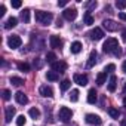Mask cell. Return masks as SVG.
Wrapping results in <instances>:
<instances>
[{
	"mask_svg": "<svg viewBox=\"0 0 126 126\" xmlns=\"http://www.w3.org/2000/svg\"><path fill=\"white\" fill-rule=\"evenodd\" d=\"M21 45H22V40H21V37L16 36V34H12V36L8 39V46H9L11 49H18Z\"/></svg>",
	"mask_w": 126,
	"mask_h": 126,
	"instance_id": "obj_4",
	"label": "cell"
},
{
	"mask_svg": "<svg viewBox=\"0 0 126 126\" xmlns=\"http://www.w3.org/2000/svg\"><path fill=\"white\" fill-rule=\"evenodd\" d=\"M5 12H6V6H5V5H2V6H0V16H3V15H5Z\"/></svg>",
	"mask_w": 126,
	"mask_h": 126,
	"instance_id": "obj_37",
	"label": "cell"
},
{
	"mask_svg": "<svg viewBox=\"0 0 126 126\" xmlns=\"http://www.w3.org/2000/svg\"><path fill=\"white\" fill-rule=\"evenodd\" d=\"M16 24H18V19H16L15 16H11V18H8V21L5 22V28H6V30H11V28L16 27Z\"/></svg>",
	"mask_w": 126,
	"mask_h": 126,
	"instance_id": "obj_16",
	"label": "cell"
},
{
	"mask_svg": "<svg viewBox=\"0 0 126 126\" xmlns=\"http://www.w3.org/2000/svg\"><path fill=\"white\" fill-rule=\"evenodd\" d=\"M58 116H59V119H61L62 122H68V120H71V117H73V111H71L68 107H61Z\"/></svg>",
	"mask_w": 126,
	"mask_h": 126,
	"instance_id": "obj_3",
	"label": "cell"
},
{
	"mask_svg": "<svg viewBox=\"0 0 126 126\" xmlns=\"http://www.w3.org/2000/svg\"><path fill=\"white\" fill-rule=\"evenodd\" d=\"M55 59H56V55H55L53 52H49V53L46 55V61L49 62V64H53V62H56Z\"/></svg>",
	"mask_w": 126,
	"mask_h": 126,
	"instance_id": "obj_29",
	"label": "cell"
},
{
	"mask_svg": "<svg viewBox=\"0 0 126 126\" xmlns=\"http://www.w3.org/2000/svg\"><path fill=\"white\" fill-rule=\"evenodd\" d=\"M2 95H3V99H5V101H9V99H11V91H9V89H3Z\"/></svg>",
	"mask_w": 126,
	"mask_h": 126,
	"instance_id": "obj_32",
	"label": "cell"
},
{
	"mask_svg": "<svg viewBox=\"0 0 126 126\" xmlns=\"http://www.w3.org/2000/svg\"><path fill=\"white\" fill-rule=\"evenodd\" d=\"M123 104H125V107H126V96L123 98Z\"/></svg>",
	"mask_w": 126,
	"mask_h": 126,
	"instance_id": "obj_45",
	"label": "cell"
},
{
	"mask_svg": "<svg viewBox=\"0 0 126 126\" xmlns=\"http://www.w3.org/2000/svg\"><path fill=\"white\" fill-rule=\"evenodd\" d=\"M49 43H50V47H53V49H59L62 46V40L58 36H50L49 37Z\"/></svg>",
	"mask_w": 126,
	"mask_h": 126,
	"instance_id": "obj_12",
	"label": "cell"
},
{
	"mask_svg": "<svg viewBox=\"0 0 126 126\" xmlns=\"http://www.w3.org/2000/svg\"><path fill=\"white\" fill-rule=\"evenodd\" d=\"M122 126H126V119H123V120H122Z\"/></svg>",
	"mask_w": 126,
	"mask_h": 126,
	"instance_id": "obj_43",
	"label": "cell"
},
{
	"mask_svg": "<svg viewBox=\"0 0 126 126\" xmlns=\"http://www.w3.org/2000/svg\"><path fill=\"white\" fill-rule=\"evenodd\" d=\"M53 19V15L49 12H43V11H37L36 12V21L42 25H49Z\"/></svg>",
	"mask_w": 126,
	"mask_h": 126,
	"instance_id": "obj_2",
	"label": "cell"
},
{
	"mask_svg": "<svg viewBox=\"0 0 126 126\" xmlns=\"http://www.w3.org/2000/svg\"><path fill=\"white\" fill-rule=\"evenodd\" d=\"M114 68H116L114 64H108V65L105 67V73H111V71H114Z\"/></svg>",
	"mask_w": 126,
	"mask_h": 126,
	"instance_id": "obj_35",
	"label": "cell"
},
{
	"mask_svg": "<svg viewBox=\"0 0 126 126\" xmlns=\"http://www.w3.org/2000/svg\"><path fill=\"white\" fill-rule=\"evenodd\" d=\"M116 6H117L119 9H125V8H126V0H120V2L117 0V2H116Z\"/></svg>",
	"mask_w": 126,
	"mask_h": 126,
	"instance_id": "obj_33",
	"label": "cell"
},
{
	"mask_svg": "<svg viewBox=\"0 0 126 126\" xmlns=\"http://www.w3.org/2000/svg\"><path fill=\"white\" fill-rule=\"evenodd\" d=\"M105 80H107V73H105V71H102V73H99V74L96 76V83H98L99 86H102V85L105 83Z\"/></svg>",
	"mask_w": 126,
	"mask_h": 126,
	"instance_id": "obj_21",
	"label": "cell"
},
{
	"mask_svg": "<svg viewBox=\"0 0 126 126\" xmlns=\"http://www.w3.org/2000/svg\"><path fill=\"white\" fill-rule=\"evenodd\" d=\"M85 8H88V9H92V8H96V2H91V3H85Z\"/></svg>",
	"mask_w": 126,
	"mask_h": 126,
	"instance_id": "obj_36",
	"label": "cell"
},
{
	"mask_svg": "<svg viewBox=\"0 0 126 126\" xmlns=\"http://www.w3.org/2000/svg\"><path fill=\"white\" fill-rule=\"evenodd\" d=\"M96 56H98L96 50H91L89 58H88V62H86V67H88V68H92V67L96 64Z\"/></svg>",
	"mask_w": 126,
	"mask_h": 126,
	"instance_id": "obj_11",
	"label": "cell"
},
{
	"mask_svg": "<svg viewBox=\"0 0 126 126\" xmlns=\"http://www.w3.org/2000/svg\"><path fill=\"white\" fill-rule=\"evenodd\" d=\"M116 86H117V77L116 76H111L110 80H108V91L110 92H114L116 91Z\"/></svg>",
	"mask_w": 126,
	"mask_h": 126,
	"instance_id": "obj_18",
	"label": "cell"
},
{
	"mask_svg": "<svg viewBox=\"0 0 126 126\" xmlns=\"http://www.w3.org/2000/svg\"><path fill=\"white\" fill-rule=\"evenodd\" d=\"M18 68H19L21 71H30V65L27 64V62H19V64H18Z\"/></svg>",
	"mask_w": 126,
	"mask_h": 126,
	"instance_id": "obj_31",
	"label": "cell"
},
{
	"mask_svg": "<svg viewBox=\"0 0 126 126\" xmlns=\"http://www.w3.org/2000/svg\"><path fill=\"white\" fill-rule=\"evenodd\" d=\"M15 116V107H6V111H5V120L6 123H9Z\"/></svg>",
	"mask_w": 126,
	"mask_h": 126,
	"instance_id": "obj_15",
	"label": "cell"
},
{
	"mask_svg": "<svg viewBox=\"0 0 126 126\" xmlns=\"http://www.w3.org/2000/svg\"><path fill=\"white\" fill-rule=\"evenodd\" d=\"M102 49H104L105 53H113L114 56H120V55H122V49H120V46H119V42H117V39H114V37H108V39L104 42Z\"/></svg>",
	"mask_w": 126,
	"mask_h": 126,
	"instance_id": "obj_1",
	"label": "cell"
},
{
	"mask_svg": "<svg viewBox=\"0 0 126 126\" xmlns=\"http://www.w3.org/2000/svg\"><path fill=\"white\" fill-rule=\"evenodd\" d=\"M67 5V0H61V2H58V6H61V8H64Z\"/></svg>",
	"mask_w": 126,
	"mask_h": 126,
	"instance_id": "obj_38",
	"label": "cell"
},
{
	"mask_svg": "<svg viewBox=\"0 0 126 126\" xmlns=\"http://www.w3.org/2000/svg\"><path fill=\"white\" fill-rule=\"evenodd\" d=\"M39 92H40V95H42V96H45V98H52V96H53V91H52V88H50V86H47V85L40 86Z\"/></svg>",
	"mask_w": 126,
	"mask_h": 126,
	"instance_id": "obj_8",
	"label": "cell"
},
{
	"mask_svg": "<svg viewBox=\"0 0 126 126\" xmlns=\"http://www.w3.org/2000/svg\"><path fill=\"white\" fill-rule=\"evenodd\" d=\"M108 114H110L113 119H119V116H120V111H119L117 108H114V107H110V108H108Z\"/></svg>",
	"mask_w": 126,
	"mask_h": 126,
	"instance_id": "obj_25",
	"label": "cell"
},
{
	"mask_svg": "<svg viewBox=\"0 0 126 126\" xmlns=\"http://www.w3.org/2000/svg\"><path fill=\"white\" fill-rule=\"evenodd\" d=\"M28 114L33 117V119H39L40 117V111H39V108H36V107H33V108H30V111H28Z\"/></svg>",
	"mask_w": 126,
	"mask_h": 126,
	"instance_id": "obj_27",
	"label": "cell"
},
{
	"mask_svg": "<svg viewBox=\"0 0 126 126\" xmlns=\"http://www.w3.org/2000/svg\"><path fill=\"white\" fill-rule=\"evenodd\" d=\"M119 18L123 19V21H126V14H125V12H120V14H119Z\"/></svg>",
	"mask_w": 126,
	"mask_h": 126,
	"instance_id": "obj_39",
	"label": "cell"
},
{
	"mask_svg": "<svg viewBox=\"0 0 126 126\" xmlns=\"http://www.w3.org/2000/svg\"><path fill=\"white\" fill-rule=\"evenodd\" d=\"M62 16L65 19H68V21H74L77 18V9L76 8H68V9H65L62 12Z\"/></svg>",
	"mask_w": 126,
	"mask_h": 126,
	"instance_id": "obj_5",
	"label": "cell"
},
{
	"mask_svg": "<svg viewBox=\"0 0 126 126\" xmlns=\"http://www.w3.org/2000/svg\"><path fill=\"white\" fill-rule=\"evenodd\" d=\"M73 80H74V83H77L79 86H86L88 85V76L86 74H74L73 76Z\"/></svg>",
	"mask_w": 126,
	"mask_h": 126,
	"instance_id": "obj_7",
	"label": "cell"
},
{
	"mask_svg": "<svg viewBox=\"0 0 126 126\" xmlns=\"http://www.w3.org/2000/svg\"><path fill=\"white\" fill-rule=\"evenodd\" d=\"M52 70L56 71V73H64L67 70V62H64V61H56V62H53V64H52Z\"/></svg>",
	"mask_w": 126,
	"mask_h": 126,
	"instance_id": "obj_6",
	"label": "cell"
},
{
	"mask_svg": "<svg viewBox=\"0 0 126 126\" xmlns=\"http://www.w3.org/2000/svg\"><path fill=\"white\" fill-rule=\"evenodd\" d=\"M70 50H71V53H79V52L82 50V43H80V42H73Z\"/></svg>",
	"mask_w": 126,
	"mask_h": 126,
	"instance_id": "obj_19",
	"label": "cell"
},
{
	"mask_svg": "<svg viewBox=\"0 0 126 126\" xmlns=\"http://www.w3.org/2000/svg\"><path fill=\"white\" fill-rule=\"evenodd\" d=\"M21 19L27 24V22H30V9H24L22 12H21Z\"/></svg>",
	"mask_w": 126,
	"mask_h": 126,
	"instance_id": "obj_23",
	"label": "cell"
},
{
	"mask_svg": "<svg viewBox=\"0 0 126 126\" xmlns=\"http://www.w3.org/2000/svg\"><path fill=\"white\" fill-rule=\"evenodd\" d=\"M86 122L91 123V125H101V117L96 116V114H86Z\"/></svg>",
	"mask_w": 126,
	"mask_h": 126,
	"instance_id": "obj_14",
	"label": "cell"
},
{
	"mask_svg": "<svg viewBox=\"0 0 126 126\" xmlns=\"http://www.w3.org/2000/svg\"><path fill=\"white\" fill-rule=\"evenodd\" d=\"M98 94H96V91L95 89H89V92H88V102L89 104H95L96 102V96Z\"/></svg>",
	"mask_w": 126,
	"mask_h": 126,
	"instance_id": "obj_17",
	"label": "cell"
},
{
	"mask_svg": "<svg viewBox=\"0 0 126 126\" xmlns=\"http://www.w3.org/2000/svg\"><path fill=\"white\" fill-rule=\"evenodd\" d=\"M89 36H91L92 40H101V39L104 37V31H102L99 27H95V28L89 33Z\"/></svg>",
	"mask_w": 126,
	"mask_h": 126,
	"instance_id": "obj_9",
	"label": "cell"
},
{
	"mask_svg": "<svg viewBox=\"0 0 126 126\" xmlns=\"http://www.w3.org/2000/svg\"><path fill=\"white\" fill-rule=\"evenodd\" d=\"M122 39L126 42V30H123V33H122Z\"/></svg>",
	"mask_w": 126,
	"mask_h": 126,
	"instance_id": "obj_41",
	"label": "cell"
},
{
	"mask_svg": "<svg viewBox=\"0 0 126 126\" xmlns=\"http://www.w3.org/2000/svg\"><path fill=\"white\" fill-rule=\"evenodd\" d=\"M15 99H16V102L18 104H21V105H25L27 102H28V98H27V95L24 94V92H16L15 94Z\"/></svg>",
	"mask_w": 126,
	"mask_h": 126,
	"instance_id": "obj_13",
	"label": "cell"
},
{
	"mask_svg": "<svg viewBox=\"0 0 126 126\" xmlns=\"http://www.w3.org/2000/svg\"><path fill=\"white\" fill-rule=\"evenodd\" d=\"M122 70H123V73H125V74H126V61H125V62H123V65H122Z\"/></svg>",
	"mask_w": 126,
	"mask_h": 126,
	"instance_id": "obj_40",
	"label": "cell"
},
{
	"mask_svg": "<svg viewBox=\"0 0 126 126\" xmlns=\"http://www.w3.org/2000/svg\"><path fill=\"white\" fill-rule=\"evenodd\" d=\"M11 5H12V8L19 9V8L22 6V2H19V0H15V2H11Z\"/></svg>",
	"mask_w": 126,
	"mask_h": 126,
	"instance_id": "obj_34",
	"label": "cell"
},
{
	"mask_svg": "<svg viewBox=\"0 0 126 126\" xmlns=\"http://www.w3.org/2000/svg\"><path fill=\"white\" fill-rule=\"evenodd\" d=\"M56 27H62V21H59V19H58V22H56Z\"/></svg>",
	"mask_w": 126,
	"mask_h": 126,
	"instance_id": "obj_42",
	"label": "cell"
},
{
	"mask_svg": "<svg viewBox=\"0 0 126 126\" xmlns=\"http://www.w3.org/2000/svg\"><path fill=\"white\" fill-rule=\"evenodd\" d=\"M11 83L14 85V86H21V85H24V79H21V77H11Z\"/></svg>",
	"mask_w": 126,
	"mask_h": 126,
	"instance_id": "obj_24",
	"label": "cell"
},
{
	"mask_svg": "<svg viewBox=\"0 0 126 126\" xmlns=\"http://www.w3.org/2000/svg\"><path fill=\"white\" fill-rule=\"evenodd\" d=\"M70 86H71V82H70L68 79H65V80H62V82H61V86H59V88H61L62 92H65V91L70 89Z\"/></svg>",
	"mask_w": 126,
	"mask_h": 126,
	"instance_id": "obj_22",
	"label": "cell"
},
{
	"mask_svg": "<svg viewBox=\"0 0 126 126\" xmlns=\"http://www.w3.org/2000/svg\"><path fill=\"white\" fill-rule=\"evenodd\" d=\"M79 95H80V92H79L77 89H73L71 94H70V99H71L73 102H77V101H79Z\"/></svg>",
	"mask_w": 126,
	"mask_h": 126,
	"instance_id": "obj_26",
	"label": "cell"
},
{
	"mask_svg": "<svg viewBox=\"0 0 126 126\" xmlns=\"http://www.w3.org/2000/svg\"><path fill=\"white\" fill-rule=\"evenodd\" d=\"M123 91L126 92V82H125V85H123Z\"/></svg>",
	"mask_w": 126,
	"mask_h": 126,
	"instance_id": "obj_44",
	"label": "cell"
},
{
	"mask_svg": "<svg viewBox=\"0 0 126 126\" xmlns=\"http://www.w3.org/2000/svg\"><path fill=\"white\" fill-rule=\"evenodd\" d=\"M46 79H47V80H50V82H56V80L59 79V76H58V73H56V71H53V70H52V71H47V73H46Z\"/></svg>",
	"mask_w": 126,
	"mask_h": 126,
	"instance_id": "obj_20",
	"label": "cell"
},
{
	"mask_svg": "<svg viewBox=\"0 0 126 126\" xmlns=\"http://www.w3.org/2000/svg\"><path fill=\"white\" fill-rule=\"evenodd\" d=\"M85 24H86V25H92V24H94V18H92V15H91L89 11L85 14Z\"/></svg>",
	"mask_w": 126,
	"mask_h": 126,
	"instance_id": "obj_28",
	"label": "cell"
},
{
	"mask_svg": "<svg viewBox=\"0 0 126 126\" xmlns=\"http://www.w3.org/2000/svg\"><path fill=\"white\" fill-rule=\"evenodd\" d=\"M102 25H104V28H105L107 31H116V30L119 28V25H117L113 19H104Z\"/></svg>",
	"mask_w": 126,
	"mask_h": 126,
	"instance_id": "obj_10",
	"label": "cell"
},
{
	"mask_svg": "<svg viewBox=\"0 0 126 126\" xmlns=\"http://www.w3.org/2000/svg\"><path fill=\"white\" fill-rule=\"evenodd\" d=\"M25 123H27V119H25V116H24V114L16 117V126H24Z\"/></svg>",
	"mask_w": 126,
	"mask_h": 126,
	"instance_id": "obj_30",
	"label": "cell"
}]
</instances>
